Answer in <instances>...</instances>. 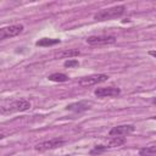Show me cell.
<instances>
[{"mask_svg":"<svg viewBox=\"0 0 156 156\" xmlns=\"http://www.w3.org/2000/svg\"><path fill=\"white\" fill-rule=\"evenodd\" d=\"M65 156H66V155H65Z\"/></svg>","mask_w":156,"mask_h":156,"instance_id":"ac0fdd59","label":"cell"},{"mask_svg":"<svg viewBox=\"0 0 156 156\" xmlns=\"http://www.w3.org/2000/svg\"><path fill=\"white\" fill-rule=\"evenodd\" d=\"M152 119H156V116H154V117H152Z\"/></svg>","mask_w":156,"mask_h":156,"instance_id":"e0dca14e","label":"cell"},{"mask_svg":"<svg viewBox=\"0 0 156 156\" xmlns=\"http://www.w3.org/2000/svg\"><path fill=\"white\" fill-rule=\"evenodd\" d=\"M156 154V145H151V146H146L139 150V155L140 156H151Z\"/></svg>","mask_w":156,"mask_h":156,"instance_id":"4fadbf2b","label":"cell"},{"mask_svg":"<svg viewBox=\"0 0 156 156\" xmlns=\"http://www.w3.org/2000/svg\"><path fill=\"white\" fill-rule=\"evenodd\" d=\"M135 129V127L133 124H121V126H116L113 128L110 129L108 135L110 136H121V135H127L129 133H133Z\"/></svg>","mask_w":156,"mask_h":156,"instance_id":"ba28073f","label":"cell"},{"mask_svg":"<svg viewBox=\"0 0 156 156\" xmlns=\"http://www.w3.org/2000/svg\"><path fill=\"white\" fill-rule=\"evenodd\" d=\"M108 79V76L107 74H90V76H87V77H83L79 79L78 84L80 87H90V85H95V84H99V83H102V82H106Z\"/></svg>","mask_w":156,"mask_h":156,"instance_id":"277c9868","label":"cell"},{"mask_svg":"<svg viewBox=\"0 0 156 156\" xmlns=\"http://www.w3.org/2000/svg\"><path fill=\"white\" fill-rule=\"evenodd\" d=\"M68 111H72V112H83V111H87L90 108V104L87 102V101H79V102H74V104H69L67 105L66 107Z\"/></svg>","mask_w":156,"mask_h":156,"instance_id":"30bf717a","label":"cell"},{"mask_svg":"<svg viewBox=\"0 0 156 156\" xmlns=\"http://www.w3.org/2000/svg\"><path fill=\"white\" fill-rule=\"evenodd\" d=\"M63 65H65V67L71 68V67H76V66H78L79 62H78V60H67Z\"/></svg>","mask_w":156,"mask_h":156,"instance_id":"9a60e30c","label":"cell"},{"mask_svg":"<svg viewBox=\"0 0 156 156\" xmlns=\"http://www.w3.org/2000/svg\"><path fill=\"white\" fill-rule=\"evenodd\" d=\"M30 108V102L27 101L26 99H17L9 101L1 106V113L2 115H9V113H15V112H22Z\"/></svg>","mask_w":156,"mask_h":156,"instance_id":"7a4b0ae2","label":"cell"},{"mask_svg":"<svg viewBox=\"0 0 156 156\" xmlns=\"http://www.w3.org/2000/svg\"><path fill=\"white\" fill-rule=\"evenodd\" d=\"M61 40L60 39H52V38H43L40 40H38L35 43L37 46H51V45H56L60 44Z\"/></svg>","mask_w":156,"mask_h":156,"instance_id":"7c38bea8","label":"cell"},{"mask_svg":"<svg viewBox=\"0 0 156 156\" xmlns=\"http://www.w3.org/2000/svg\"><path fill=\"white\" fill-rule=\"evenodd\" d=\"M126 143V139L123 136H111L108 140H106L104 144L101 145H96L91 151L90 154L91 155H95V154H101L104 152L105 150L107 149H112V147H118L121 145H123Z\"/></svg>","mask_w":156,"mask_h":156,"instance_id":"3957f363","label":"cell"},{"mask_svg":"<svg viewBox=\"0 0 156 156\" xmlns=\"http://www.w3.org/2000/svg\"><path fill=\"white\" fill-rule=\"evenodd\" d=\"M23 29H24L23 24H12V26H7V27H2L0 29V39L4 40L6 38L16 37L20 33H22Z\"/></svg>","mask_w":156,"mask_h":156,"instance_id":"8992f818","label":"cell"},{"mask_svg":"<svg viewBox=\"0 0 156 156\" xmlns=\"http://www.w3.org/2000/svg\"><path fill=\"white\" fill-rule=\"evenodd\" d=\"M126 11V6L118 5V6H112L108 9H102L98 11L94 15V20L96 21H107V20H113L117 17H121Z\"/></svg>","mask_w":156,"mask_h":156,"instance_id":"6da1fadb","label":"cell"},{"mask_svg":"<svg viewBox=\"0 0 156 156\" xmlns=\"http://www.w3.org/2000/svg\"><path fill=\"white\" fill-rule=\"evenodd\" d=\"M94 94L98 98H106V96H117L121 94L119 88H115V87H106V88H98Z\"/></svg>","mask_w":156,"mask_h":156,"instance_id":"9c48e42d","label":"cell"},{"mask_svg":"<svg viewBox=\"0 0 156 156\" xmlns=\"http://www.w3.org/2000/svg\"><path fill=\"white\" fill-rule=\"evenodd\" d=\"M66 143L65 139L62 138H54V139H50V140H46V141H41L39 144H37L34 146V149L39 152H43V151H46V150H52V149H56L61 145H63Z\"/></svg>","mask_w":156,"mask_h":156,"instance_id":"5b68a950","label":"cell"},{"mask_svg":"<svg viewBox=\"0 0 156 156\" xmlns=\"http://www.w3.org/2000/svg\"><path fill=\"white\" fill-rule=\"evenodd\" d=\"M80 54V51L78 49H65V50H61V51H57L55 54V57L56 58H72V57H76Z\"/></svg>","mask_w":156,"mask_h":156,"instance_id":"8fae6325","label":"cell"},{"mask_svg":"<svg viewBox=\"0 0 156 156\" xmlns=\"http://www.w3.org/2000/svg\"><path fill=\"white\" fill-rule=\"evenodd\" d=\"M89 45H110L116 43V37L113 35H91L87 38Z\"/></svg>","mask_w":156,"mask_h":156,"instance_id":"52a82bcc","label":"cell"},{"mask_svg":"<svg viewBox=\"0 0 156 156\" xmlns=\"http://www.w3.org/2000/svg\"><path fill=\"white\" fill-rule=\"evenodd\" d=\"M149 54H150L151 56H154V57L156 58V51H149Z\"/></svg>","mask_w":156,"mask_h":156,"instance_id":"2e32d148","label":"cell"},{"mask_svg":"<svg viewBox=\"0 0 156 156\" xmlns=\"http://www.w3.org/2000/svg\"><path fill=\"white\" fill-rule=\"evenodd\" d=\"M49 80L52 82H66L68 80V76L63 74V73H52L49 76Z\"/></svg>","mask_w":156,"mask_h":156,"instance_id":"5bb4252c","label":"cell"}]
</instances>
